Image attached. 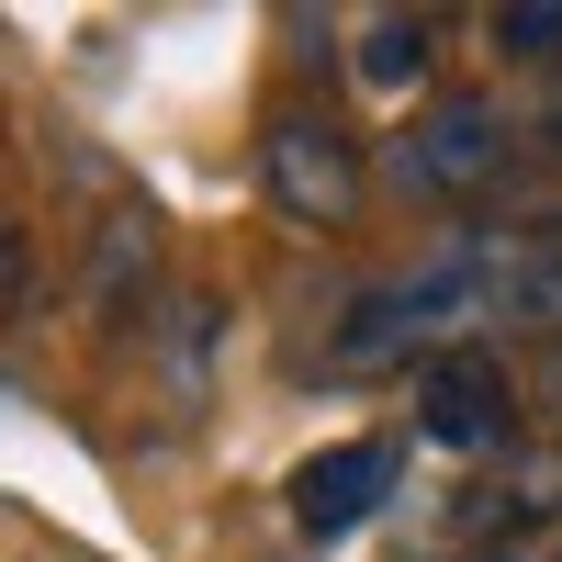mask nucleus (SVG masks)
<instances>
[{"mask_svg": "<svg viewBox=\"0 0 562 562\" xmlns=\"http://www.w3.org/2000/svg\"><path fill=\"white\" fill-rule=\"evenodd\" d=\"M259 180H270V203L293 214V225H326V237H338V225H360V147L326 113H304V102H281L270 124H259Z\"/></svg>", "mask_w": 562, "mask_h": 562, "instance_id": "1", "label": "nucleus"}, {"mask_svg": "<svg viewBox=\"0 0 562 562\" xmlns=\"http://www.w3.org/2000/svg\"><path fill=\"white\" fill-rule=\"evenodd\" d=\"M495 169H506V113L495 102H439V113H416L405 147H394L405 192H484Z\"/></svg>", "mask_w": 562, "mask_h": 562, "instance_id": "2", "label": "nucleus"}, {"mask_svg": "<svg viewBox=\"0 0 562 562\" xmlns=\"http://www.w3.org/2000/svg\"><path fill=\"white\" fill-rule=\"evenodd\" d=\"M394 473H405L394 439H338V450L293 461V529H304V540H349L371 506L394 495Z\"/></svg>", "mask_w": 562, "mask_h": 562, "instance_id": "3", "label": "nucleus"}, {"mask_svg": "<svg viewBox=\"0 0 562 562\" xmlns=\"http://www.w3.org/2000/svg\"><path fill=\"white\" fill-rule=\"evenodd\" d=\"M506 360H484V349H450L428 383H416V428H428L439 450H495L506 439Z\"/></svg>", "mask_w": 562, "mask_h": 562, "instance_id": "4", "label": "nucleus"}, {"mask_svg": "<svg viewBox=\"0 0 562 562\" xmlns=\"http://www.w3.org/2000/svg\"><path fill=\"white\" fill-rule=\"evenodd\" d=\"M416 68H428V23H405V12H383V23L360 34V79H371V90H405Z\"/></svg>", "mask_w": 562, "mask_h": 562, "instance_id": "5", "label": "nucleus"}, {"mask_svg": "<svg viewBox=\"0 0 562 562\" xmlns=\"http://www.w3.org/2000/svg\"><path fill=\"white\" fill-rule=\"evenodd\" d=\"M495 45H506V57H562V0H506Z\"/></svg>", "mask_w": 562, "mask_h": 562, "instance_id": "6", "label": "nucleus"}]
</instances>
